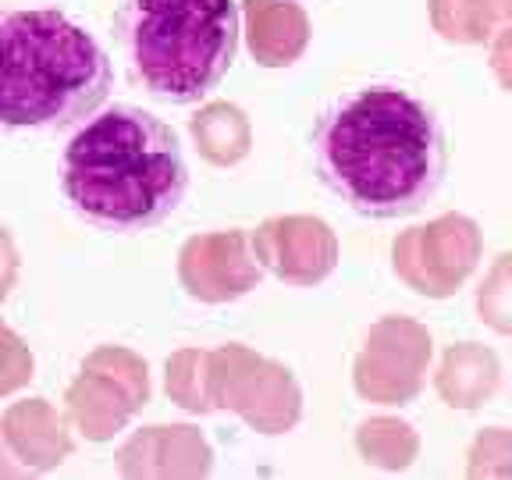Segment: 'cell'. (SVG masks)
Segmentation results:
<instances>
[{
  "label": "cell",
  "instance_id": "1",
  "mask_svg": "<svg viewBox=\"0 0 512 480\" xmlns=\"http://www.w3.org/2000/svg\"><path fill=\"white\" fill-rule=\"evenodd\" d=\"M313 160L356 214L392 221L424 210L448 171L438 114L395 82L349 89L317 118Z\"/></svg>",
  "mask_w": 512,
  "mask_h": 480
},
{
  "label": "cell",
  "instance_id": "2",
  "mask_svg": "<svg viewBox=\"0 0 512 480\" xmlns=\"http://www.w3.org/2000/svg\"><path fill=\"white\" fill-rule=\"evenodd\" d=\"M72 210L100 232H146L185 200L189 168L171 125L132 104L93 111L61 160Z\"/></svg>",
  "mask_w": 512,
  "mask_h": 480
},
{
  "label": "cell",
  "instance_id": "3",
  "mask_svg": "<svg viewBox=\"0 0 512 480\" xmlns=\"http://www.w3.org/2000/svg\"><path fill=\"white\" fill-rule=\"evenodd\" d=\"M111 93V57L57 8L0 11V125L68 128Z\"/></svg>",
  "mask_w": 512,
  "mask_h": 480
},
{
  "label": "cell",
  "instance_id": "4",
  "mask_svg": "<svg viewBox=\"0 0 512 480\" xmlns=\"http://www.w3.org/2000/svg\"><path fill=\"white\" fill-rule=\"evenodd\" d=\"M242 15L235 0H125L118 40L143 89L171 104L210 96L235 64Z\"/></svg>",
  "mask_w": 512,
  "mask_h": 480
}]
</instances>
